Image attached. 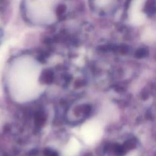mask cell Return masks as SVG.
Returning <instances> with one entry per match:
<instances>
[{
    "instance_id": "6da1fadb",
    "label": "cell",
    "mask_w": 156,
    "mask_h": 156,
    "mask_svg": "<svg viewBox=\"0 0 156 156\" xmlns=\"http://www.w3.org/2000/svg\"><path fill=\"white\" fill-rule=\"evenodd\" d=\"M16 63V98L21 102H27L38 99L45 88L40 81L42 71L41 64L34 57L29 55L19 58Z\"/></svg>"
},
{
    "instance_id": "7a4b0ae2",
    "label": "cell",
    "mask_w": 156,
    "mask_h": 156,
    "mask_svg": "<svg viewBox=\"0 0 156 156\" xmlns=\"http://www.w3.org/2000/svg\"><path fill=\"white\" fill-rule=\"evenodd\" d=\"M25 8L26 16L34 24L42 26L51 25L57 20L54 1H27Z\"/></svg>"
},
{
    "instance_id": "3957f363",
    "label": "cell",
    "mask_w": 156,
    "mask_h": 156,
    "mask_svg": "<svg viewBox=\"0 0 156 156\" xmlns=\"http://www.w3.org/2000/svg\"><path fill=\"white\" fill-rule=\"evenodd\" d=\"M103 129L98 121H91L85 123L80 129V135L87 144L95 143L102 136Z\"/></svg>"
},
{
    "instance_id": "277c9868",
    "label": "cell",
    "mask_w": 156,
    "mask_h": 156,
    "mask_svg": "<svg viewBox=\"0 0 156 156\" xmlns=\"http://www.w3.org/2000/svg\"><path fill=\"white\" fill-rule=\"evenodd\" d=\"M80 145L75 138H71L63 151L64 156H76L79 152Z\"/></svg>"
},
{
    "instance_id": "5b68a950",
    "label": "cell",
    "mask_w": 156,
    "mask_h": 156,
    "mask_svg": "<svg viewBox=\"0 0 156 156\" xmlns=\"http://www.w3.org/2000/svg\"><path fill=\"white\" fill-rule=\"evenodd\" d=\"M126 156H138V154H137L136 151H131L129 153H128Z\"/></svg>"
}]
</instances>
